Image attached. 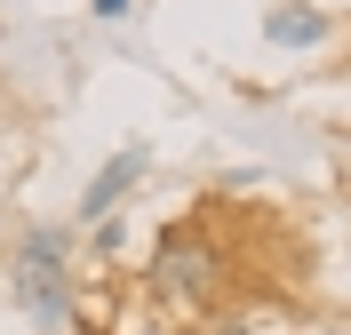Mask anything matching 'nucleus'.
Instances as JSON below:
<instances>
[{
  "mask_svg": "<svg viewBox=\"0 0 351 335\" xmlns=\"http://www.w3.org/2000/svg\"><path fill=\"white\" fill-rule=\"evenodd\" d=\"M152 295L176 303V312H208V303L223 295V247L208 240V232H192V223L160 232V247H152Z\"/></svg>",
  "mask_w": 351,
  "mask_h": 335,
  "instance_id": "f257e3e1",
  "label": "nucleus"
},
{
  "mask_svg": "<svg viewBox=\"0 0 351 335\" xmlns=\"http://www.w3.org/2000/svg\"><path fill=\"white\" fill-rule=\"evenodd\" d=\"M8 295H16V312L32 319V327H64V319L80 312V295H72V264L32 256V247L8 256Z\"/></svg>",
  "mask_w": 351,
  "mask_h": 335,
  "instance_id": "f03ea898",
  "label": "nucleus"
},
{
  "mask_svg": "<svg viewBox=\"0 0 351 335\" xmlns=\"http://www.w3.org/2000/svg\"><path fill=\"white\" fill-rule=\"evenodd\" d=\"M144 168H152V152H144V144H120V152L104 160V168H96V176H88V192L80 200H72V232H88V223H104V216H120V200H128L136 184H144Z\"/></svg>",
  "mask_w": 351,
  "mask_h": 335,
  "instance_id": "7ed1b4c3",
  "label": "nucleus"
},
{
  "mask_svg": "<svg viewBox=\"0 0 351 335\" xmlns=\"http://www.w3.org/2000/svg\"><path fill=\"white\" fill-rule=\"evenodd\" d=\"M335 24H328V8H304V0H280V8H263V40L271 48H319Z\"/></svg>",
  "mask_w": 351,
  "mask_h": 335,
  "instance_id": "20e7f679",
  "label": "nucleus"
},
{
  "mask_svg": "<svg viewBox=\"0 0 351 335\" xmlns=\"http://www.w3.org/2000/svg\"><path fill=\"white\" fill-rule=\"evenodd\" d=\"M88 240H96V256H120V247H128V223L104 216V223H88Z\"/></svg>",
  "mask_w": 351,
  "mask_h": 335,
  "instance_id": "39448f33",
  "label": "nucleus"
},
{
  "mask_svg": "<svg viewBox=\"0 0 351 335\" xmlns=\"http://www.w3.org/2000/svg\"><path fill=\"white\" fill-rule=\"evenodd\" d=\"M128 8H136V0H88V16H104V24H120Z\"/></svg>",
  "mask_w": 351,
  "mask_h": 335,
  "instance_id": "423d86ee",
  "label": "nucleus"
}]
</instances>
